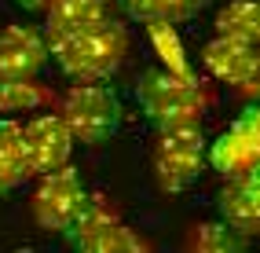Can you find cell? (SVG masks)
Instances as JSON below:
<instances>
[{
  "label": "cell",
  "mask_w": 260,
  "mask_h": 253,
  "mask_svg": "<svg viewBox=\"0 0 260 253\" xmlns=\"http://www.w3.org/2000/svg\"><path fill=\"white\" fill-rule=\"evenodd\" d=\"M117 220H121L117 206H110L107 198H92V195H88V202H84L81 216H77L70 228H66V242L77 246V242L88 239V235H95V231H103V228H110V224H117Z\"/></svg>",
  "instance_id": "17"
},
{
  "label": "cell",
  "mask_w": 260,
  "mask_h": 253,
  "mask_svg": "<svg viewBox=\"0 0 260 253\" xmlns=\"http://www.w3.org/2000/svg\"><path fill=\"white\" fill-rule=\"evenodd\" d=\"M48 62V44L37 26L11 22L0 29V81L37 77Z\"/></svg>",
  "instance_id": "8"
},
{
  "label": "cell",
  "mask_w": 260,
  "mask_h": 253,
  "mask_svg": "<svg viewBox=\"0 0 260 253\" xmlns=\"http://www.w3.org/2000/svg\"><path fill=\"white\" fill-rule=\"evenodd\" d=\"M22 154H26V176H37V180L70 165L74 136L55 110L33 114L29 121H22Z\"/></svg>",
  "instance_id": "6"
},
{
  "label": "cell",
  "mask_w": 260,
  "mask_h": 253,
  "mask_svg": "<svg viewBox=\"0 0 260 253\" xmlns=\"http://www.w3.org/2000/svg\"><path fill=\"white\" fill-rule=\"evenodd\" d=\"M216 37L260 44V0H228L216 11Z\"/></svg>",
  "instance_id": "13"
},
{
  "label": "cell",
  "mask_w": 260,
  "mask_h": 253,
  "mask_svg": "<svg viewBox=\"0 0 260 253\" xmlns=\"http://www.w3.org/2000/svg\"><path fill=\"white\" fill-rule=\"evenodd\" d=\"M205 150H209V140H205L202 129L161 132L158 143H154V180H158V187L165 195L187 191L205 169Z\"/></svg>",
  "instance_id": "4"
},
{
  "label": "cell",
  "mask_w": 260,
  "mask_h": 253,
  "mask_svg": "<svg viewBox=\"0 0 260 253\" xmlns=\"http://www.w3.org/2000/svg\"><path fill=\"white\" fill-rule=\"evenodd\" d=\"M154 48H158L161 55V70L176 74V77H194V70H190V62L183 59V48H180V37H176V26H147Z\"/></svg>",
  "instance_id": "18"
},
{
  "label": "cell",
  "mask_w": 260,
  "mask_h": 253,
  "mask_svg": "<svg viewBox=\"0 0 260 253\" xmlns=\"http://www.w3.org/2000/svg\"><path fill=\"white\" fill-rule=\"evenodd\" d=\"M117 4L128 19L143 26H180L194 19L202 8H209V0H117Z\"/></svg>",
  "instance_id": "11"
},
{
  "label": "cell",
  "mask_w": 260,
  "mask_h": 253,
  "mask_svg": "<svg viewBox=\"0 0 260 253\" xmlns=\"http://www.w3.org/2000/svg\"><path fill=\"white\" fill-rule=\"evenodd\" d=\"M26 176V154H22V121L0 117V195L15 191Z\"/></svg>",
  "instance_id": "14"
},
{
  "label": "cell",
  "mask_w": 260,
  "mask_h": 253,
  "mask_svg": "<svg viewBox=\"0 0 260 253\" xmlns=\"http://www.w3.org/2000/svg\"><path fill=\"white\" fill-rule=\"evenodd\" d=\"M242 180H246V187H249V195H253V202H256V206H260V165L253 169V173H249V176H242Z\"/></svg>",
  "instance_id": "20"
},
{
  "label": "cell",
  "mask_w": 260,
  "mask_h": 253,
  "mask_svg": "<svg viewBox=\"0 0 260 253\" xmlns=\"http://www.w3.org/2000/svg\"><path fill=\"white\" fill-rule=\"evenodd\" d=\"M74 253H150V242L140 231H132L125 220H117L110 228L88 235L84 242H77Z\"/></svg>",
  "instance_id": "15"
},
{
  "label": "cell",
  "mask_w": 260,
  "mask_h": 253,
  "mask_svg": "<svg viewBox=\"0 0 260 253\" xmlns=\"http://www.w3.org/2000/svg\"><path fill=\"white\" fill-rule=\"evenodd\" d=\"M55 107V92L41 84L37 77H26V81H0V114L11 117L15 114H44Z\"/></svg>",
  "instance_id": "12"
},
{
  "label": "cell",
  "mask_w": 260,
  "mask_h": 253,
  "mask_svg": "<svg viewBox=\"0 0 260 253\" xmlns=\"http://www.w3.org/2000/svg\"><path fill=\"white\" fill-rule=\"evenodd\" d=\"M231 129H235L238 136L249 143V150L260 158V99H256L253 107H246V110H242V114L235 117V125H231Z\"/></svg>",
  "instance_id": "19"
},
{
  "label": "cell",
  "mask_w": 260,
  "mask_h": 253,
  "mask_svg": "<svg viewBox=\"0 0 260 253\" xmlns=\"http://www.w3.org/2000/svg\"><path fill=\"white\" fill-rule=\"evenodd\" d=\"M84 202H88V187H84L81 173L74 165H62V169L37 180L29 209H33V220L44 231H62L66 235V228L81 216Z\"/></svg>",
  "instance_id": "5"
},
{
  "label": "cell",
  "mask_w": 260,
  "mask_h": 253,
  "mask_svg": "<svg viewBox=\"0 0 260 253\" xmlns=\"http://www.w3.org/2000/svg\"><path fill=\"white\" fill-rule=\"evenodd\" d=\"M110 19V0H48L44 26L41 33H66V29H84Z\"/></svg>",
  "instance_id": "10"
},
{
  "label": "cell",
  "mask_w": 260,
  "mask_h": 253,
  "mask_svg": "<svg viewBox=\"0 0 260 253\" xmlns=\"http://www.w3.org/2000/svg\"><path fill=\"white\" fill-rule=\"evenodd\" d=\"M202 62L220 84L235 88L242 99H260V44H238L213 37L202 48Z\"/></svg>",
  "instance_id": "7"
},
{
  "label": "cell",
  "mask_w": 260,
  "mask_h": 253,
  "mask_svg": "<svg viewBox=\"0 0 260 253\" xmlns=\"http://www.w3.org/2000/svg\"><path fill=\"white\" fill-rule=\"evenodd\" d=\"M136 99H140L143 117L158 129H202V117L213 107V88L198 77H176L169 70H143L136 81Z\"/></svg>",
  "instance_id": "2"
},
{
  "label": "cell",
  "mask_w": 260,
  "mask_h": 253,
  "mask_svg": "<svg viewBox=\"0 0 260 253\" xmlns=\"http://www.w3.org/2000/svg\"><path fill=\"white\" fill-rule=\"evenodd\" d=\"M183 253H246V239L231 231L223 220H205L187 235Z\"/></svg>",
  "instance_id": "16"
},
{
  "label": "cell",
  "mask_w": 260,
  "mask_h": 253,
  "mask_svg": "<svg viewBox=\"0 0 260 253\" xmlns=\"http://www.w3.org/2000/svg\"><path fill=\"white\" fill-rule=\"evenodd\" d=\"M216 209H220L216 220H223L231 231H238L242 239L260 235V206L253 202L246 180H228V183H223V191L216 198Z\"/></svg>",
  "instance_id": "9"
},
{
  "label": "cell",
  "mask_w": 260,
  "mask_h": 253,
  "mask_svg": "<svg viewBox=\"0 0 260 253\" xmlns=\"http://www.w3.org/2000/svg\"><path fill=\"white\" fill-rule=\"evenodd\" d=\"M19 4H22L26 11H41V15L48 11V0H19Z\"/></svg>",
  "instance_id": "21"
},
{
  "label": "cell",
  "mask_w": 260,
  "mask_h": 253,
  "mask_svg": "<svg viewBox=\"0 0 260 253\" xmlns=\"http://www.w3.org/2000/svg\"><path fill=\"white\" fill-rule=\"evenodd\" d=\"M44 44H48V59H55V66L74 84L110 81L128 55V29L114 19H103L84 29L44 33Z\"/></svg>",
  "instance_id": "1"
},
{
  "label": "cell",
  "mask_w": 260,
  "mask_h": 253,
  "mask_svg": "<svg viewBox=\"0 0 260 253\" xmlns=\"http://www.w3.org/2000/svg\"><path fill=\"white\" fill-rule=\"evenodd\" d=\"M55 110L62 125L70 129L74 143L99 147L121 129V96L110 81H88V84H70L66 92L55 96Z\"/></svg>",
  "instance_id": "3"
}]
</instances>
